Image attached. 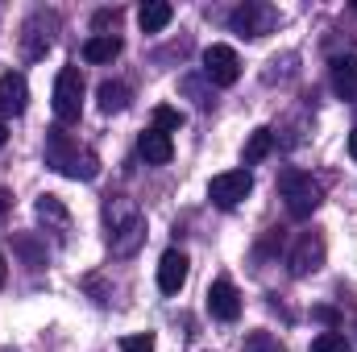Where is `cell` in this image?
<instances>
[{
	"instance_id": "1",
	"label": "cell",
	"mask_w": 357,
	"mask_h": 352,
	"mask_svg": "<svg viewBox=\"0 0 357 352\" xmlns=\"http://www.w3.org/2000/svg\"><path fill=\"white\" fill-rule=\"evenodd\" d=\"M104 232H108V249L112 257H133L146 241V216L129 195H112L104 203Z\"/></svg>"
},
{
	"instance_id": "2",
	"label": "cell",
	"mask_w": 357,
	"mask_h": 352,
	"mask_svg": "<svg viewBox=\"0 0 357 352\" xmlns=\"http://www.w3.org/2000/svg\"><path fill=\"white\" fill-rule=\"evenodd\" d=\"M46 166L59 170V175H67V178H84V182H91V178L100 175L96 150L79 145L67 129H50L46 133Z\"/></svg>"
},
{
	"instance_id": "3",
	"label": "cell",
	"mask_w": 357,
	"mask_h": 352,
	"mask_svg": "<svg viewBox=\"0 0 357 352\" xmlns=\"http://www.w3.org/2000/svg\"><path fill=\"white\" fill-rule=\"evenodd\" d=\"M278 195H282L291 220H307L324 203V186L307 175V170H282L278 175Z\"/></svg>"
},
{
	"instance_id": "4",
	"label": "cell",
	"mask_w": 357,
	"mask_h": 352,
	"mask_svg": "<svg viewBox=\"0 0 357 352\" xmlns=\"http://www.w3.org/2000/svg\"><path fill=\"white\" fill-rule=\"evenodd\" d=\"M229 25L241 38H266V33H274V25H278V8L266 4V0H245L241 8L229 13Z\"/></svg>"
},
{
	"instance_id": "5",
	"label": "cell",
	"mask_w": 357,
	"mask_h": 352,
	"mask_svg": "<svg viewBox=\"0 0 357 352\" xmlns=\"http://www.w3.org/2000/svg\"><path fill=\"white\" fill-rule=\"evenodd\" d=\"M84 112V75L79 67H63L54 79V116L59 125H75Z\"/></svg>"
},
{
	"instance_id": "6",
	"label": "cell",
	"mask_w": 357,
	"mask_h": 352,
	"mask_svg": "<svg viewBox=\"0 0 357 352\" xmlns=\"http://www.w3.org/2000/svg\"><path fill=\"white\" fill-rule=\"evenodd\" d=\"M204 75H208V83H216V88H233V83L241 79V58H237V50H233V46H208V50H204Z\"/></svg>"
},
{
	"instance_id": "7",
	"label": "cell",
	"mask_w": 357,
	"mask_h": 352,
	"mask_svg": "<svg viewBox=\"0 0 357 352\" xmlns=\"http://www.w3.org/2000/svg\"><path fill=\"white\" fill-rule=\"evenodd\" d=\"M250 191H254V175L250 170H225V175H216L208 182V199L216 207H237Z\"/></svg>"
},
{
	"instance_id": "8",
	"label": "cell",
	"mask_w": 357,
	"mask_h": 352,
	"mask_svg": "<svg viewBox=\"0 0 357 352\" xmlns=\"http://www.w3.org/2000/svg\"><path fill=\"white\" fill-rule=\"evenodd\" d=\"M324 257H328V249H324V237L320 232H303L299 241H295V249H291V273L295 278H307V273H316V269H324Z\"/></svg>"
},
{
	"instance_id": "9",
	"label": "cell",
	"mask_w": 357,
	"mask_h": 352,
	"mask_svg": "<svg viewBox=\"0 0 357 352\" xmlns=\"http://www.w3.org/2000/svg\"><path fill=\"white\" fill-rule=\"evenodd\" d=\"M54 29H59L54 13H33V17L25 21V38H21V50H25V58H29V63H33V58H42V54L54 46Z\"/></svg>"
},
{
	"instance_id": "10",
	"label": "cell",
	"mask_w": 357,
	"mask_h": 352,
	"mask_svg": "<svg viewBox=\"0 0 357 352\" xmlns=\"http://www.w3.org/2000/svg\"><path fill=\"white\" fill-rule=\"evenodd\" d=\"M208 311H212V319H220V323H233V319L241 315V294H237V286H233L229 278H216V282L208 286Z\"/></svg>"
},
{
	"instance_id": "11",
	"label": "cell",
	"mask_w": 357,
	"mask_h": 352,
	"mask_svg": "<svg viewBox=\"0 0 357 352\" xmlns=\"http://www.w3.org/2000/svg\"><path fill=\"white\" fill-rule=\"evenodd\" d=\"M25 104H29V83H25V75H21V71L0 75V120H4V116H21Z\"/></svg>"
},
{
	"instance_id": "12",
	"label": "cell",
	"mask_w": 357,
	"mask_h": 352,
	"mask_svg": "<svg viewBox=\"0 0 357 352\" xmlns=\"http://www.w3.org/2000/svg\"><path fill=\"white\" fill-rule=\"evenodd\" d=\"M187 269H191L187 253H183V249H167L162 262H158V290H162V294H178L183 282H187Z\"/></svg>"
},
{
	"instance_id": "13",
	"label": "cell",
	"mask_w": 357,
	"mask_h": 352,
	"mask_svg": "<svg viewBox=\"0 0 357 352\" xmlns=\"http://www.w3.org/2000/svg\"><path fill=\"white\" fill-rule=\"evenodd\" d=\"M137 150H142V158H146L150 166H167V162L175 158V141H171V133H162V129H146V133L137 137Z\"/></svg>"
},
{
	"instance_id": "14",
	"label": "cell",
	"mask_w": 357,
	"mask_h": 352,
	"mask_svg": "<svg viewBox=\"0 0 357 352\" xmlns=\"http://www.w3.org/2000/svg\"><path fill=\"white\" fill-rule=\"evenodd\" d=\"M38 220H42L46 228H54V232H67V228H71V211L63 207L59 195H42V199H38Z\"/></svg>"
},
{
	"instance_id": "15",
	"label": "cell",
	"mask_w": 357,
	"mask_h": 352,
	"mask_svg": "<svg viewBox=\"0 0 357 352\" xmlns=\"http://www.w3.org/2000/svg\"><path fill=\"white\" fill-rule=\"evenodd\" d=\"M121 50H125V42H121L116 33H96V38L84 42V58H88V63H112Z\"/></svg>"
},
{
	"instance_id": "16",
	"label": "cell",
	"mask_w": 357,
	"mask_h": 352,
	"mask_svg": "<svg viewBox=\"0 0 357 352\" xmlns=\"http://www.w3.org/2000/svg\"><path fill=\"white\" fill-rule=\"evenodd\" d=\"M171 17H175V4H167V0H150V4H142V13H137V21H142L146 33H162V29L171 25Z\"/></svg>"
},
{
	"instance_id": "17",
	"label": "cell",
	"mask_w": 357,
	"mask_h": 352,
	"mask_svg": "<svg viewBox=\"0 0 357 352\" xmlns=\"http://www.w3.org/2000/svg\"><path fill=\"white\" fill-rule=\"evenodd\" d=\"M333 88L341 99H357V63L354 58H333Z\"/></svg>"
},
{
	"instance_id": "18",
	"label": "cell",
	"mask_w": 357,
	"mask_h": 352,
	"mask_svg": "<svg viewBox=\"0 0 357 352\" xmlns=\"http://www.w3.org/2000/svg\"><path fill=\"white\" fill-rule=\"evenodd\" d=\"M96 99H100V112H125L129 108V88L125 83H116V79H104L100 88H96Z\"/></svg>"
},
{
	"instance_id": "19",
	"label": "cell",
	"mask_w": 357,
	"mask_h": 352,
	"mask_svg": "<svg viewBox=\"0 0 357 352\" xmlns=\"http://www.w3.org/2000/svg\"><path fill=\"white\" fill-rule=\"evenodd\" d=\"M270 150H274V133H270V129H258V133L245 141V166H258V162H266Z\"/></svg>"
},
{
	"instance_id": "20",
	"label": "cell",
	"mask_w": 357,
	"mask_h": 352,
	"mask_svg": "<svg viewBox=\"0 0 357 352\" xmlns=\"http://www.w3.org/2000/svg\"><path fill=\"white\" fill-rule=\"evenodd\" d=\"M241 352H287V349H282V340L270 336V332H250L245 344H241Z\"/></svg>"
},
{
	"instance_id": "21",
	"label": "cell",
	"mask_w": 357,
	"mask_h": 352,
	"mask_svg": "<svg viewBox=\"0 0 357 352\" xmlns=\"http://www.w3.org/2000/svg\"><path fill=\"white\" fill-rule=\"evenodd\" d=\"M307 352H354V349H349V340H345L341 332H320Z\"/></svg>"
},
{
	"instance_id": "22",
	"label": "cell",
	"mask_w": 357,
	"mask_h": 352,
	"mask_svg": "<svg viewBox=\"0 0 357 352\" xmlns=\"http://www.w3.org/2000/svg\"><path fill=\"white\" fill-rule=\"evenodd\" d=\"M121 352H154V332H137V336H121Z\"/></svg>"
},
{
	"instance_id": "23",
	"label": "cell",
	"mask_w": 357,
	"mask_h": 352,
	"mask_svg": "<svg viewBox=\"0 0 357 352\" xmlns=\"http://www.w3.org/2000/svg\"><path fill=\"white\" fill-rule=\"evenodd\" d=\"M178 125H183V112H178V108H167V104L154 108V129L167 133V129H178Z\"/></svg>"
},
{
	"instance_id": "24",
	"label": "cell",
	"mask_w": 357,
	"mask_h": 352,
	"mask_svg": "<svg viewBox=\"0 0 357 352\" xmlns=\"http://www.w3.org/2000/svg\"><path fill=\"white\" fill-rule=\"evenodd\" d=\"M13 249H17V253H25V257H29V265H42V262H46V253H38V245H33L29 237H17V241H13Z\"/></svg>"
},
{
	"instance_id": "25",
	"label": "cell",
	"mask_w": 357,
	"mask_h": 352,
	"mask_svg": "<svg viewBox=\"0 0 357 352\" xmlns=\"http://www.w3.org/2000/svg\"><path fill=\"white\" fill-rule=\"evenodd\" d=\"M121 21V8H100L96 13V29H108V25H116Z\"/></svg>"
},
{
	"instance_id": "26",
	"label": "cell",
	"mask_w": 357,
	"mask_h": 352,
	"mask_svg": "<svg viewBox=\"0 0 357 352\" xmlns=\"http://www.w3.org/2000/svg\"><path fill=\"white\" fill-rule=\"evenodd\" d=\"M8 207H13V195L0 186V228H4V216H8Z\"/></svg>"
},
{
	"instance_id": "27",
	"label": "cell",
	"mask_w": 357,
	"mask_h": 352,
	"mask_svg": "<svg viewBox=\"0 0 357 352\" xmlns=\"http://www.w3.org/2000/svg\"><path fill=\"white\" fill-rule=\"evenodd\" d=\"M316 319H324V323H337V311H328V307H320V311H316Z\"/></svg>"
},
{
	"instance_id": "28",
	"label": "cell",
	"mask_w": 357,
	"mask_h": 352,
	"mask_svg": "<svg viewBox=\"0 0 357 352\" xmlns=\"http://www.w3.org/2000/svg\"><path fill=\"white\" fill-rule=\"evenodd\" d=\"M349 154H354V162H357V129L349 133Z\"/></svg>"
},
{
	"instance_id": "29",
	"label": "cell",
	"mask_w": 357,
	"mask_h": 352,
	"mask_svg": "<svg viewBox=\"0 0 357 352\" xmlns=\"http://www.w3.org/2000/svg\"><path fill=\"white\" fill-rule=\"evenodd\" d=\"M4 141H8V125L0 120V150H4Z\"/></svg>"
},
{
	"instance_id": "30",
	"label": "cell",
	"mask_w": 357,
	"mask_h": 352,
	"mask_svg": "<svg viewBox=\"0 0 357 352\" xmlns=\"http://www.w3.org/2000/svg\"><path fill=\"white\" fill-rule=\"evenodd\" d=\"M4 278H8V265H4V257H0V286H4Z\"/></svg>"
},
{
	"instance_id": "31",
	"label": "cell",
	"mask_w": 357,
	"mask_h": 352,
	"mask_svg": "<svg viewBox=\"0 0 357 352\" xmlns=\"http://www.w3.org/2000/svg\"><path fill=\"white\" fill-rule=\"evenodd\" d=\"M4 352H13V349H4Z\"/></svg>"
},
{
	"instance_id": "32",
	"label": "cell",
	"mask_w": 357,
	"mask_h": 352,
	"mask_svg": "<svg viewBox=\"0 0 357 352\" xmlns=\"http://www.w3.org/2000/svg\"><path fill=\"white\" fill-rule=\"evenodd\" d=\"M354 13H357V4H354Z\"/></svg>"
}]
</instances>
